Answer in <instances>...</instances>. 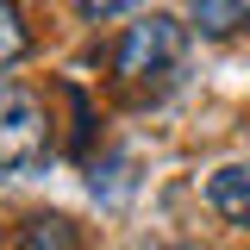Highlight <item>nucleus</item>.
Listing matches in <instances>:
<instances>
[{
  "instance_id": "obj_7",
  "label": "nucleus",
  "mask_w": 250,
  "mask_h": 250,
  "mask_svg": "<svg viewBox=\"0 0 250 250\" xmlns=\"http://www.w3.org/2000/svg\"><path fill=\"white\" fill-rule=\"evenodd\" d=\"M75 6H82V13H88V19H106V13H125V6H131V0H75Z\"/></svg>"
},
{
  "instance_id": "obj_3",
  "label": "nucleus",
  "mask_w": 250,
  "mask_h": 250,
  "mask_svg": "<svg viewBox=\"0 0 250 250\" xmlns=\"http://www.w3.org/2000/svg\"><path fill=\"white\" fill-rule=\"evenodd\" d=\"M207 207H213L225 225L250 231V163H225L207 175Z\"/></svg>"
},
{
  "instance_id": "obj_8",
  "label": "nucleus",
  "mask_w": 250,
  "mask_h": 250,
  "mask_svg": "<svg viewBox=\"0 0 250 250\" xmlns=\"http://www.w3.org/2000/svg\"><path fill=\"white\" fill-rule=\"evenodd\" d=\"M182 250H200V244H182Z\"/></svg>"
},
{
  "instance_id": "obj_2",
  "label": "nucleus",
  "mask_w": 250,
  "mask_h": 250,
  "mask_svg": "<svg viewBox=\"0 0 250 250\" xmlns=\"http://www.w3.org/2000/svg\"><path fill=\"white\" fill-rule=\"evenodd\" d=\"M50 156V113L25 82H0V169H38Z\"/></svg>"
},
{
  "instance_id": "obj_1",
  "label": "nucleus",
  "mask_w": 250,
  "mask_h": 250,
  "mask_svg": "<svg viewBox=\"0 0 250 250\" xmlns=\"http://www.w3.org/2000/svg\"><path fill=\"white\" fill-rule=\"evenodd\" d=\"M188 57V31L169 19V13H144L119 31L113 44V75H119L125 94H156L175 82V69Z\"/></svg>"
},
{
  "instance_id": "obj_4",
  "label": "nucleus",
  "mask_w": 250,
  "mask_h": 250,
  "mask_svg": "<svg viewBox=\"0 0 250 250\" xmlns=\"http://www.w3.org/2000/svg\"><path fill=\"white\" fill-rule=\"evenodd\" d=\"M13 250H88V244H82V225H75V219H62V213H31L25 225H19Z\"/></svg>"
},
{
  "instance_id": "obj_6",
  "label": "nucleus",
  "mask_w": 250,
  "mask_h": 250,
  "mask_svg": "<svg viewBox=\"0 0 250 250\" xmlns=\"http://www.w3.org/2000/svg\"><path fill=\"white\" fill-rule=\"evenodd\" d=\"M25 19H19V6H13V0H0V69H6V62H19L25 57Z\"/></svg>"
},
{
  "instance_id": "obj_5",
  "label": "nucleus",
  "mask_w": 250,
  "mask_h": 250,
  "mask_svg": "<svg viewBox=\"0 0 250 250\" xmlns=\"http://www.w3.org/2000/svg\"><path fill=\"white\" fill-rule=\"evenodd\" d=\"M188 25L200 38H238L250 31V0H188Z\"/></svg>"
}]
</instances>
